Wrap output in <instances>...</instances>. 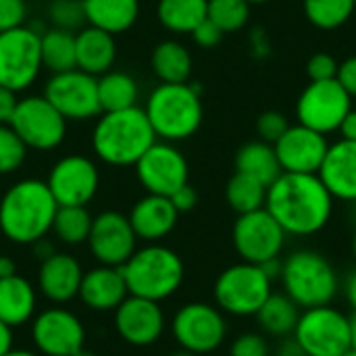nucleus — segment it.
Returning <instances> with one entry per match:
<instances>
[{"label":"nucleus","instance_id":"412c9836","mask_svg":"<svg viewBox=\"0 0 356 356\" xmlns=\"http://www.w3.org/2000/svg\"><path fill=\"white\" fill-rule=\"evenodd\" d=\"M83 269L79 261L65 252H52L38 271V290L54 305H65L79 294Z\"/></svg>","mask_w":356,"mask_h":356},{"label":"nucleus","instance_id":"79ce46f5","mask_svg":"<svg viewBox=\"0 0 356 356\" xmlns=\"http://www.w3.org/2000/svg\"><path fill=\"white\" fill-rule=\"evenodd\" d=\"M27 4L25 0H0V33L25 25Z\"/></svg>","mask_w":356,"mask_h":356},{"label":"nucleus","instance_id":"473e14b6","mask_svg":"<svg viewBox=\"0 0 356 356\" xmlns=\"http://www.w3.org/2000/svg\"><path fill=\"white\" fill-rule=\"evenodd\" d=\"M300 307L288 296V294H273L265 300V305L259 309L257 319L265 332L271 336H290L294 334L298 319H300Z\"/></svg>","mask_w":356,"mask_h":356},{"label":"nucleus","instance_id":"bf43d9fd","mask_svg":"<svg viewBox=\"0 0 356 356\" xmlns=\"http://www.w3.org/2000/svg\"><path fill=\"white\" fill-rule=\"evenodd\" d=\"M246 2L252 6V4H265V2H269V0H246Z\"/></svg>","mask_w":356,"mask_h":356},{"label":"nucleus","instance_id":"de8ad7c7","mask_svg":"<svg viewBox=\"0 0 356 356\" xmlns=\"http://www.w3.org/2000/svg\"><path fill=\"white\" fill-rule=\"evenodd\" d=\"M17 92L0 86V125H8L10 123V117L15 113V106H17Z\"/></svg>","mask_w":356,"mask_h":356},{"label":"nucleus","instance_id":"c756f323","mask_svg":"<svg viewBox=\"0 0 356 356\" xmlns=\"http://www.w3.org/2000/svg\"><path fill=\"white\" fill-rule=\"evenodd\" d=\"M40 54H42V67L52 73L77 69L75 33L58 27L46 29L44 33H40Z\"/></svg>","mask_w":356,"mask_h":356},{"label":"nucleus","instance_id":"603ef678","mask_svg":"<svg viewBox=\"0 0 356 356\" xmlns=\"http://www.w3.org/2000/svg\"><path fill=\"white\" fill-rule=\"evenodd\" d=\"M17 275V265L10 257L6 254H0V280H6V277H13Z\"/></svg>","mask_w":356,"mask_h":356},{"label":"nucleus","instance_id":"5701e85b","mask_svg":"<svg viewBox=\"0 0 356 356\" xmlns=\"http://www.w3.org/2000/svg\"><path fill=\"white\" fill-rule=\"evenodd\" d=\"M77 296L92 311H115L129 296L121 267L100 265L90 269L88 273H83Z\"/></svg>","mask_w":356,"mask_h":356},{"label":"nucleus","instance_id":"3c124183","mask_svg":"<svg viewBox=\"0 0 356 356\" xmlns=\"http://www.w3.org/2000/svg\"><path fill=\"white\" fill-rule=\"evenodd\" d=\"M277 356H307V353L300 348V344L292 338V340H286L280 350H277Z\"/></svg>","mask_w":356,"mask_h":356},{"label":"nucleus","instance_id":"37998d69","mask_svg":"<svg viewBox=\"0 0 356 356\" xmlns=\"http://www.w3.org/2000/svg\"><path fill=\"white\" fill-rule=\"evenodd\" d=\"M232 356H269V344L259 334H244L232 344Z\"/></svg>","mask_w":356,"mask_h":356},{"label":"nucleus","instance_id":"f8f14e48","mask_svg":"<svg viewBox=\"0 0 356 356\" xmlns=\"http://www.w3.org/2000/svg\"><path fill=\"white\" fill-rule=\"evenodd\" d=\"M171 332L179 348L194 355H209L223 344L227 323L221 309L207 302H190L175 313Z\"/></svg>","mask_w":356,"mask_h":356},{"label":"nucleus","instance_id":"2f4dec72","mask_svg":"<svg viewBox=\"0 0 356 356\" xmlns=\"http://www.w3.org/2000/svg\"><path fill=\"white\" fill-rule=\"evenodd\" d=\"M138 81L123 71H106L98 77V98L102 113L138 106Z\"/></svg>","mask_w":356,"mask_h":356},{"label":"nucleus","instance_id":"5fc2aeb1","mask_svg":"<svg viewBox=\"0 0 356 356\" xmlns=\"http://www.w3.org/2000/svg\"><path fill=\"white\" fill-rule=\"evenodd\" d=\"M350 348L356 350V313L350 317Z\"/></svg>","mask_w":356,"mask_h":356},{"label":"nucleus","instance_id":"9d476101","mask_svg":"<svg viewBox=\"0 0 356 356\" xmlns=\"http://www.w3.org/2000/svg\"><path fill=\"white\" fill-rule=\"evenodd\" d=\"M292 336L307 356H342L350 348V319L330 305L307 309Z\"/></svg>","mask_w":356,"mask_h":356},{"label":"nucleus","instance_id":"7c9ffc66","mask_svg":"<svg viewBox=\"0 0 356 356\" xmlns=\"http://www.w3.org/2000/svg\"><path fill=\"white\" fill-rule=\"evenodd\" d=\"M209 0H159L156 17L173 33H192L207 19Z\"/></svg>","mask_w":356,"mask_h":356},{"label":"nucleus","instance_id":"cd10ccee","mask_svg":"<svg viewBox=\"0 0 356 356\" xmlns=\"http://www.w3.org/2000/svg\"><path fill=\"white\" fill-rule=\"evenodd\" d=\"M150 65L163 83H188L192 75V54L175 40H163L154 46Z\"/></svg>","mask_w":356,"mask_h":356},{"label":"nucleus","instance_id":"4d7b16f0","mask_svg":"<svg viewBox=\"0 0 356 356\" xmlns=\"http://www.w3.org/2000/svg\"><path fill=\"white\" fill-rule=\"evenodd\" d=\"M171 356H200V355H194V353H190V350H184V348H179L177 353H173Z\"/></svg>","mask_w":356,"mask_h":356},{"label":"nucleus","instance_id":"ea45409f","mask_svg":"<svg viewBox=\"0 0 356 356\" xmlns=\"http://www.w3.org/2000/svg\"><path fill=\"white\" fill-rule=\"evenodd\" d=\"M290 127V121L284 113L280 111H265L257 119V131L259 138L267 144H275Z\"/></svg>","mask_w":356,"mask_h":356},{"label":"nucleus","instance_id":"8fccbe9b","mask_svg":"<svg viewBox=\"0 0 356 356\" xmlns=\"http://www.w3.org/2000/svg\"><path fill=\"white\" fill-rule=\"evenodd\" d=\"M13 350V327L0 321V356Z\"/></svg>","mask_w":356,"mask_h":356},{"label":"nucleus","instance_id":"f03ea898","mask_svg":"<svg viewBox=\"0 0 356 356\" xmlns=\"http://www.w3.org/2000/svg\"><path fill=\"white\" fill-rule=\"evenodd\" d=\"M56 209L46 181L21 179L0 200V232L15 244H35L52 229Z\"/></svg>","mask_w":356,"mask_h":356},{"label":"nucleus","instance_id":"49530a36","mask_svg":"<svg viewBox=\"0 0 356 356\" xmlns=\"http://www.w3.org/2000/svg\"><path fill=\"white\" fill-rule=\"evenodd\" d=\"M340 86L350 94V98L356 96V56H350L346 58L344 63H340L338 67V77Z\"/></svg>","mask_w":356,"mask_h":356},{"label":"nucleus","instance_id":"a18cd8bd","mask_svg":"<svg viewBox=\"0 0 356 356\" xmlns=\"http://www.w3.org/2000/svg\"><path fill=\"white\" fill-rule=\"evenodd\" d=\"M169 198H171V202H173L177 213H190L196 207V202H198V194H196V190L190 184H186L179 190H175Z\"/></svg>","mask_w":356,"mask_h":356},{"label":"nucleus","instance_id":"1a4fd4ad","mask_svg":"<svg viewBox=\"0 0 356 356\" xmlns=\"http://www.w3.org/2000/svg\"><path fill=\"white\" fill-rule=\"evenodd\" d=\"M67 119L42 96H25L17 100L10 127L27 148L38 152L54 150L67 136Z\"/></svg>","mask_w":356,"mask_h":356},{"label":"nucleus","instance_id":"6e6d98bb","mask_svg":"<svg viewBox=\"0 0 356 356\" xmlns=\"http://www.w3.org/2000/svg\"><path fill=\"white\" fill-rule=\"evenodd\" d=\"M4 356H38L35 353H31V350H23V348H19V350H8Z\"/></svg>","mask_w":356,"mask_h":356},{"label":"nucleus","instance_id":"f704fd0d","mask_svg":"<svg viewBox=\"0 0 356 356\" xmlns=\"http://www.w3.org/2000/svg\"><path fill=\"white\" fill-rule=\"evenodd\" d=\"M92 219L94 217L88 213L86 207H58L52 221V232L60 242L77 246L81 242H88Z\"/></svg>","mask_w":356,"mask_h":356},{"label":"nucleus","instance_id":"9b49d317","mask_svg":"<svg viewBox=\"0 0 356 356\" xmlns=\"http://www.w3.org/2000/svg\"><path fill=\"white\" fill-rule=\"evenodd\" d=\"M44 98L67 121H88L102 113L98 98V77L81 69L52 73L44 86Z\"/></svg>","mask_w":356,"mask_h":356},{"label":"nucleus","instance_id":"680f3d73","mask_svg":"<svg viewBox=\"0 0 356 356\" xmlns=\"http://www.w3.org/2000/svg\"><path fill=\"white\" fill-rule=\"evenodd\" d=\"M353 252H355V259H356V234H355V240H353Z\"/></svg>","mask_w":356,"mask_h":356},{"label":"nucleus","instance_id":"20e7f679","mask_svg":"<svg viewBox=\"0 0 356 356\" xmlns=\"http://www.w3.org/2000/svg\"><path fill=\"white\" fill-rule=\"evenodd\" d=\"M144 113L159 140H188L202 123L200 88L194 83H161L148 96Z\"/></svg>","mask_w":356,"mask_h":356},{"label":"nucleus","instance_id":"423d86ee","mask_svg":"<svg viewBox=\"0 0 356 356\" xmlns=\"http://www.w3.org/2000/svg\"><path fill=\"white\" fill-rule=\"evenodd\" d=\"M282 282L286 294L302 309L330 305L340 288L332 263L313 250H298L284 261Z\"/></svg>","mask_w":356,"mask_h":356},{"label":"nucleus","instance_id":"4c0bfd02","mask_svg":"<svg viewBox=\"0 0 356 356\" xmlns=\"http://www.w3.org/2000/svg\"><path fill=\"white\" fill-rule=\"evenodd\" d=\"M48 19L52 27L77 33L86 25L83 0H52L48 4Z\"/></svg>","mask_w":356,"mask_h":356},{"label":"nucleus","instance_id":"052dcab7","mask_svg":"<svg viewBox=\"0 0 356 356\" xmlns=\"http://www.w3.org/2000/svg\"><path fill=\"white\" fill-rule=\"evenodd\" d=\"M342 356H356V350L355 348H348V350H346Z\"/></svg>","mask_w":356,"mask_h":356},{"label":"nucleus","instance_id":"393cba45","mask_svg":"<svg viewBox=\"0 0 356 356\" xmlns=\"http://www.w3.org/2000/svg\"><path fill=\"white\" fill-rule=\"evenodd\" d=\"M117 58V42L113 33L86 25L75 33V60L77 69L100 77L113 69Z\"/></svg>","mask_w":356,"mask_h":356},{"label":"nucleus","instance_id":"c85d7f7f","mask_svg":"<svg viewBox=\"0 0 356 356\" xmlns=\"http://www.w3.org/2000/svg\"><path fill=\"white\" fill-rule=\"evenodd\" d=\"M236 171L259 179L267 188L284 173L282 165L277 161L273 144H267L263 140L248 142L238 150V154H236Z\"/></svg>","mask_w":356,"mask_h":356},{"label":"nucleus","instance_id":"f3484780","mask_svg":"<svg viewBox=\"0 0 356 356\" xmlns=\"http://www.w3.org/2000/svg\"><path fill=\"white\" fill-rule=\"evenodd\" d=\"M138 236L127 219L117 211H104L92 219V229L88 236V246L92 257L100 265L123 267L136 252Z\"/></svg>","mask_w":356,"mask_h":356},{"label":"nucleus","instance_id":"0eeeda50","mask_svg":"<svg viewBox=\"0 0 356 356\" xmlns=\"http://www.w3.org/2000/svg\"><path fill=\"white\" fill-rule=\"evenodd\" d=\"M271 280L254 263H240L227 267L215 282L217 307L236 317L257 315L271 296Z\"/></svg>","mask_w":356,"mask_h":356},{"label":"nucleus","instance_id":"ddd939ff","mask_svg":"<svg viewBox=\"0 0 356 356\" xmlns=\"http://www.w3.org/2000/svg\"><path fill=\"white\" fill-rule=\"evenodd\" d=\"M350 104L353 98L338 79L311 81L296 102V117L300 125L325 136L340 129L344 117L353 108Z\"/></svg>","mask_w":356,"mask_h":356},{"label":"nucleus","instance_id":"4468645a","mask_svg":"<svg viewBox=\"0 0 356 356\" xmlns=\"http://www.w3.org/2000/svg\"><path fill=\"white\" fill-rule=\"evenodd\" d=\"M286 232L273 219V215L263 207L259 211L240 215L234 223L232 240L236 252L246 263H267L271 259H280V252L286 242Z\"/></svg>","mask_w":356,"mask_h":356},{"label":"nucleus","instance_id":"2eb2a0df","mask_svg":"<svg viewBox=\"0 0 356 356\" xmlns=\"http://www.w3.org/2000/svg\"><path fill=\"white\" fill-rule=\"evenodd\" d=\"M46 184L58 207H86L98 192L100 173L92 159L67 154L52 165Z\"/></svg>","mask_w":356,"mask_h":356},{"label":"nucleus","instance_id":"58836bf2","mask_svg":"<svg viewBox=\"0 0 356 356\" xmlns=\"http://www.w3.org/2000/svg\"><path fill=\"white\" fill-rule=\"evenodd\" d=\"M27 156V146L15 134L10 125H0V175L21 169Z\"/></svg>","mask_w":356,"mask_h":356},{"label":"nucleus","instance_id":"09e8293b","mask_svg":"<svg viewBox=\"0 0 356 356\" xmlns=\"http://www.w3.org/2000/svg\"><path fill=\"white\" fill-rule=\"evenodd\" d=\"M340 131H342V138L344 140H353L356 142V111H348V115L344 117L342 125H340Z\"/></svg>","mask_w":356,"mask_h":356},{"label":"nucleus","instance_id":"dca6fc26","mask_svg":"<svg viewBox=\"0 0 356 356\" xmlns=\"http://www.w3.org/2000/svg\"><path fill=\"white\" fill-rule=\"evenodd\" d=\"M134 167L148 194L169 198L175 190L188 184V161L171 142H154Z\"/></svg>","mask_w":356,"mask_h":356},{"label":"nucleus","instance_id":"f257e3e1","mask_svg":"<svg viewBox=\"0 0 356 356\" xmlns=\"http://www.w3.org/2000/svg\"><path fill=\"white\" fill-rule=\"evenodd\" d=\"M265 209L292 236L321 232L334 209V196L317 173H282L269 188Z\"/></svg>","mask_w":356,"mask_h":356},{"label":"nucleus","instance_id":"864d4df0","mask_svg":"<svg viewBox=\"0 0 356 356\" xmlns=\"http://www.w3.org/2000/svg\"><path fill=\"white\" fill-rule=\"evenodd\" d=\"M346 300L356 313V271H353L346 280Z\"/></svg>","mask_w":356,"mask_h":356},{"label":"nucleus","instance_id":"a211bd4d","mask_svg":"<svg viewBox=\"0 0 356 356\" xmlns=\"http://www.w3.org/2000/svg\"><path fill=\"white\" fill-rule=\"evenodd\" d=\"M31 340L40 355L73 356L83 348L86 330L77 315L54 307L35 315L31 325Z\"/></svg>","mask_w":356,"mask_h":356},{"label":"nucleus","instance_id":"e433bc0d","mask_svg":"<svg viewBox=\"0 0 356 356\" xmlns=\"http://www.w3.org/2000/svg\"><path fill=\"white\" fill-rule=\"evenodd\" d=\"M207 17L223 33H234L248 23L250 4L246 0H209Z\"/></svg>","mask_w":356,"mask_h":356},{"label":"nucleus","instance_id":"13d9d810","mask_svg":"<svg viewBox=\"0 0 356 356\" xmlns=\"http://www.w3.org/2000/svg\"><path fill=\"white\" fill-rule=\"evenodd\" d=\"M73 356H96L94 353H90V350H86V348H81V350H77Z\"/></svg>","mask_w":356,"mask_h":356},{"label":"nucleus","instance_id":"b1692460","mask_svg":"<svg viewBox=\"0 0 356 356\" xmlns=\"http://www.w3.org/2000/svg\"><path fill=\"white\" fill-rule=\"evenodd\" d=\"M177 217L179 213L175 211L171 198L156 194H146L140 198L127 215L134 234L146 242H156L169 236L177 223Z\"/></svg>","mask_w":356,"mask_h":356},{"label":"nucleus","instance_id":"c03bdc74","mask_svg":"<svg viewBox=\"0 0 356 356\" xmlns=\"http://www.w3.org/2000/svg\"><path fill=\"white\" fill-rule=\"evenodd\" d=\"M223 31L207 17L200 25H196V29L192 31V38H194V42L200 46V48H215L217 44H221V40H223Z\"/></svg>","mask_w":356,"mask_h":356},{"label":"nucleus","instance_id":"39448f33","mask_svg":"<svg viewBox=\"0 0 356 356\" xmlns=\"http://www.w3.org/2000/svg\"><path fill=\"white\" fill-rule=\"evenodd\" d=\"M131 296L161 302L173 296L184 284V261L167 246L150 244L136 250L121 267Z\"/></svg>","mask_w":356,"mask_h":356},{"label":"nucleus","instance_id":"6e6552de","mask_svg":"<svg viewBox=\"0 0 356 356\" xmlns=\"http://www.w3.org/2000/svg\"><path fill=\"white\" fill-rule=\"evenodd\" d=\"M40 33L27 25L0 33V86L23 92L42 71Z\"/></svg>","mask_w":356,"mask_h":356},{"label":"nucleus","instance_id":"bb28decb","mask_svg":"<svg viewBox=\"0 0 356 356\" xmlns=\"http://www.w3.org/2000/svg\"><path fill=\"white\" fill-rule=\"evenodd\" d=\"M35 290L29 280L13 275L0 280V321L10 327L25 325L35 313Z\"/></svg>","mask_w":356,"mask_h":356},{"label":"nucleus","instance_id":"7ed1b4c3","mask_svg":"<svg viewBox=\"0 0 356 356\" xmlns=\"http://www.w3.org/2000/svg\"><path fill=\"white\" fill-rule=\"evenodd\" d=\"M154 142L156 134L140 106L100 113L92 129V150L111 167H134Z\"/></svg>","mask_w":356,"mask_h":356},{"label":"nucleus","instance_id":"4be33fe9","mask_svg":"<svg viewBox=\"0 0 356 356\" xmlns=\"http://www.w3.org/2000/svg\"><path fill=\"white\" fill-rule=\"evenodd\" d=\"M317 175L334 198L356 202V142L342 138L332 144Z\"/></svg>","mask_w":356,"mask_h":356},{"label":"nucleus","instance_id":"a878e982","mask_svg":"<svg viewBox=\"0 0 356 356\" xmlns=\"http://www.w3.org/2000/svg\"><path fill=\"white\" fill-rule=\"evenodd\" d=\"M86 23L106 33H123L140 17V0H83Z\"/></svg>","mask_w":356,"mask_h":356},{"label":"nucleus","instance_id":"c9c22d12","mask_svg":"<svg viewBox=\"0 0 356 356\" xmlns=\"http://www.w3.org/2000/svg\"><path fill=\"white\" fill-rule=\"evenodd\" d=\"M356 0H305L307 19L319 29H338L355 13Z\"/></svg>","mask_w":356,"mask_h":356},{"label":"nucleus","instance_id":"6ab92c4d","mask_svg":"<svg viewBox=\"0 0 356 356\" xmlns=\"http://www.w3.org/2000/svg\"><path fill=\"white\" fill-rule=\"evenodd\" d=\"M273 148L284 173H319L330 144L323 134L298 123L290 125Z\"/></svg>","mask_w":356,"mask_h":356},{"label":"nucleus","instance_id":"aec40b11","mask_svg":"<svg viewBox=\"0 0 356 356\" xmlns=\"http://www.w3.org/2000/svg\"><path fill=\"white\" fill-rule=\"evenodd\" d=\"M115 327L117 334L131 346H150L165 332V315L159 302L127 296L115 309Z\"/></svg>","mask_w":356,"mask_h":356},{"label":"nucleus","instance_id":"a19ab883","mask_svg":"<svg viewBox=\"0 0 356 356\" xmlns=\"http://www.w3.org/2000/svg\"><path fill=\"white\" fill-rule=\"evenodd\" d=\"M338 67H340V63L332 54L317 52L307 63V75L311 81H330V79L338 77Z\"/></svg>","mask_w":356,"mask_h":356},{"label":"nucleus","instance_id":"72a5a7b5","mask_svg":"<svg viewBox=\"0 0 356 356\" xmlns=\"http://www.w3.org/2000/svg\"><path fill=\"white\" fill-rule=\"evenodd\" d=\"M225 200L227 204L238 213V215H246L252 211H259L265 207L267 200V186L261 184L259 179L236 171L234 177L227 181L225 188Z\"/></svg>","mask_w":356,"mask_h":356}]
</instances>
